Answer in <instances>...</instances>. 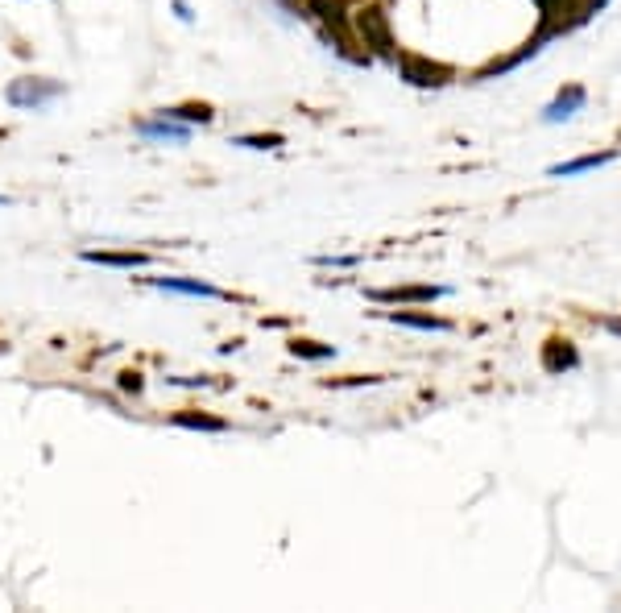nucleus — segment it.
I'll list each match as a JSON object with an SVG mask.
<instances>
[{
  "mask_svg": "<svg viewBox=\"0 0 621 613\" xmlns=\"http://www.w3.org/2000/svg\"><path fill=\"white\" fill-rule=\"evenodd\" d=\"M357 34L360 42L373 50V54H382V59H394V34H390V17L382 9H360L357 12Z\"/></svg>",
  "mask_w": 621,
  "mask_h": 613,
  "instance_id": "nucleus-1",
  "label": "nucleus"
},
{
  "mask_svg": "<svg viewBox=\"0 0 621 613\" xmlns=\"http://www.w3.org/2000/svg\"><path fill=\"white\" fill-rule=\"evenodd\" d=\"M62 96V84H54V79H12L9 84V104L12 109H46V104H54V100Z\"/></svg>",
  "mask_w": 621,
  "mask_h": 613,
  "instance_id": "nucleus-2",
  "label": "nucleus"
},
{
  "mask_svg": "<svg viewBox=\"0 0 621 613\" xmlns=\"http://www.w3.org/2000/svg\"><path fill=\"white\" fill-rule=\"evenodd\" d=\"M402 79L415 84V87H443L448 79H452V67H440V62H427V59L407 54V59H402Z\"/></svg>",
  "mask_w": 621,
  "mask_h": 613,
  "instance_id": "nucleus-3",
  "label": "nucleus"
},
{
  "mask_svg": "<svg viewBox=\"0 0 621 613\" xmlns=\"http://www.w3.org/2000/svg\"><path fill=\"white\" fill-rule=\"evenodd\" d=\"M585 87H568V92H560V96L551 100L547 109H543V125H560V121H572L576 112L585 109Z\"/></svg>",
  "mask_w": 621,
  "mask_h": 613,
  "instance_id": "nucleus-4",
  "label": "nucleus"
},
{
  "mask_svg": "<svg viewBox=\"0 0 621 613\" xmlns=\"http://www.w3.org/2000/svg\"><path fill=\"white\" fill-rule=\"evenodd\" d=\"M137 133H141L145 141H174V145H182L187 137H191V129H187V125H174L170 117H157V121L137 125Z\"/></svg>",
  "mask_w": 621,
  "mask_h": 613,
  "instance_id": "nucleus-5",
  "label": "nucleus"
},
{
  "mask_svg": "<svg viewBox=\"0 0 621 613\" xmlns=\"http://www.w3.org/2000/svg\"><path fill=\"white\" fill-rule=\"evenodd\" d=\"M448 290L443 286H394V290H377L373 299H382V302H435L443 299Z\"/></svg>",
  "mask_w": 621,
  "mask_h": 613,
  "instance_id": "nucleus-6",
  "label": "nucleus"
},
{
  "mask_svg": "<svg viewBox=\"0 0 621 613\" xmlns=\"http://www.w3.org/2000/svg\"><path fill=\"white\" fill-rule=\"evenodd\" d=\"M84 262L112 265V270H141V265H149V253H104V249H87Z\"/></svg>",
  "mask_w": 621,
  "mask_h": 613,
  "instance_id": "nucleus-7",
  "label": "nucleus"
},
{
  "mask_svg": "<svg viewBox=\"0 0 621 613\" xmlns=\"http://www.w3.org/2000/svg\"><path fill=\"white\" fill-rule=\"evenodd\" d=\"M310 12H315L323 25H332V29H335V42H344V34H348L344 0H310Z\"/></svg>",
  "mask_w": 621,
  "mask_h": 613,
  "instance_id": "nucleus-8",
  "label": "nucleus"
},
{
  "mask_svg": "<svg viewBox=\"0 0 621 613\" xmlns=\"http://www.w3.org/2000/svg\"><path fill=\"white\" fill-rule=\"evenodd\" d=\"M613 157H617V154L605 149V154H585V157H576V162H560V166H551V179H572V174H585V170L609 166Z\"/></svg>",
  "mask_w": 621,
  "mask_h": 613,
  "instance_id": "nucleus-9",
  "label": "nucleus"
},
{
  "mask_svg": "<svg viewBox=\"0 0 621 613\" xmlns=\"http://www.w3.org/2000/svg\"><path fill=\"white\" fill-rule=\"evenodd\" d=\"M157 290H170V294H191V299H220V290L207 286V282H187V278H154Z\"/></svg>",
  "mask_w": 621,
  "mask_h": 613,
  "instance_id": "nucleus-10",
  "label": "nucleus"
},
{
  "mask_svg": "<svg viewBox=\"0 0 621 613\" xmlns=\"http://www.w3.org/2000/svg\"><path fill=\"white\" fill-rule=\"evenodd\" d=\"M390 324L402 327H418V332H448V319H435V315H410V311H390Z\"/></svg>",
  "mask_w": 621,
  "mask_h": 613,
  "instance_id": "nucleus-11",
  "label": "nucleus"
},
{
  "mask_svg": "<svg viewBox=\"0 0 621 613\" xmlns=\"http://www.w3.org/2000/svg\"><path fill=\"white\" fill-rule=\"evenodd\" d=\"M157 117H170V121H187V125H212V109H207V104H182V109H162Z\"/></svg>",
  "mask_w": 621,
  "mask_h": 613,
  "instance_id": "nucleus-12",
  "label": "nucleus"
},
{
  "mask_svg": "<svg viewBox=\"0 0 621 613\" xmlns=\"http://www.w3.org/2000/svg\"><path fill=\"white\" fill-rule=\"evenodd\" d=\"M543 365H547L551 373L572 369V365H576V352L568 349V344H560V340H551V344H547V352H543Z\"/></svg>",
  "mask_w": 621,
  "mask_h": 613,
  "instance_id": "nucleus-13",
  "label": "nucleus"
},
{
  "mask_svg": "<svg viewBox=\"0 0 621 613\" xmlns=\"http://www.w3.org/2000/svg\"><path fill=\"white\" fill-rule=\"evenodd\" d=\"M290 352H294V357H307V361H327V357H335L332 344H315V340H294Z\"/></svg>",
  "mask_w": 621,
  "mask_h": 613,
  "instance_id": "nucleus-14",
  "label": "nucleus"
},
{
  "mask_svg": "<svg viewBox=\"0 0 621 613\" xmlns=\"http://www.w3.org/2000/svg\"><path fill=\"white\" fill-rule=\"evenodd\" d=\"M179 427H191V432H224V419H212V415H174Z\"/></svg>",
  "mask_w": 621,
  "mask_h": 613,
  "instance_id": "nucleus-15",
  "label": "nucleus"
},
{
  "mask_svg": "<svg viewBox=\"0 0 621 613\" xmlns=\"http://www.w3.org/2000/svg\"><path fill=\"white\" fill-rule=\"evenodd\" d=\"M232 145H245V149H278L282 137H278V133H265V137H237Z\"/></svg>",
  "mask_w": 621,
  "mask_h": 613,
  "instance_id": "nucleus-16",
  "label": "nucleus"
},
{
  "mask_svg": "<svg viewBox=\"0 0 621 613\" xmlns=\"http://www.w3.org/2000/svg\"><path fill=\"white\" fill-rule=\"evenodd\" d=\"M120 390L137 394V390H141V373H125V377H120Z\"/></svg>",
  "mask_w": 621,
  "mask_h": 613,
  "instance_id": "nucleus-17",
  "label": "nucleus"
},
{
  "mask_svg": "<svg viewBox=\"0 0 621 613\" xmlns=\"http://www.w3.org/2000/svg\"><path fill=\"white\" fill-rule=\"evenodd\" d=\"M4 204H9V199H4V195H0V207H4Z\"/></svg>",
  "mask_w": 621,
  "mask_h": 613,
  "instance_id": "nucleus-18",
  "label": "nucleus"
}]
</instances>
